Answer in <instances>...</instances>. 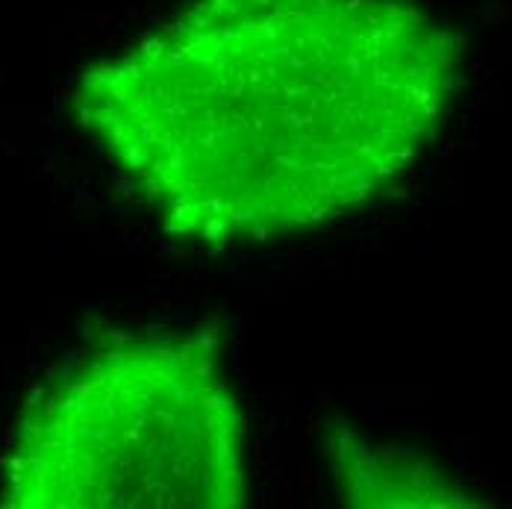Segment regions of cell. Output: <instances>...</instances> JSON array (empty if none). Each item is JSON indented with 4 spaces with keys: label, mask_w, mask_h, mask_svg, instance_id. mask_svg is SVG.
I'll return each mask as SVG.
<instances>
[{
    "label": "cell",
    "mask_w": 512,
    "mask_h": 509,
    "mask_svg": "<svg viewBox=\"0 0 512 509\" xmlns=\"http://www.w3.org/2000/svg\"><path fill=\"white\" fill-rule=\"evenodd\" d=\"M454 51L401 0H198L86 71L77 124L206 245L321 227L439 130Z\"/></svg>",
    "instance_id": "6da1fadb"
},
{
    "label": "cell",
    "mask_w": 512,
    "mask_h": 509,
    "mask_svg": "<svg viewBox=\"0 0 512 509\" xmlns=\"http://www.w3.org/2000/svg\"><path fill=\"white\" fill-rule=\"evenodd\" d=\"M21 509H230L245 501L239 398L206 339L118 336L27 407L6 471Z\"/></svg>",
    "instance_id": "7a4b0ae2"
}]
</instances>
